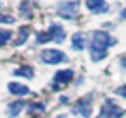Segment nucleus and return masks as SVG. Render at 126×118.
<instances>
[{
  "instance_id": "nucleus-1",
  "label": "nucleus",
  "mask_w": 126,
  "mask_h": 118,
  "mask_svg": "<svg viewBox=\"0 0 126 118\" xmlns=\"http://www.w3.org/2000/svg\"><path fill=\"white\" fill-rule=\"evenodd\" d=\"M116 39L106 31H94L90 38V58L92 62H101L107 57V48L114 46Z\"/></svg>"
},
{
  "instance_id": "nucleus-2",
  "label": "nucleus",
  "mask_w": 126,
  "mask_h": 118,
  "mask_svg": "<svg viewBox=\"0 0 126 118\" xmlns=\"http://www.w3.org/2000/svg\"><path fill=\"white\" fill-rule=\"evenodd\" d=\"M79 2H70V0H63L56 5V16H60L63 19H75L79 16Z\"/></svg>"
},
{
  "instance_id": "nucleus-3",
  "label": "nucleus",
  "mask_w": 126,
  "mask_h": 118,
  "mask_svg": "<svg viewBox=\"0 0 126 118\" xmlns=\"http://www.w3.org/2000/svg\"><path fill=\"white\" fill-rule=\"evenodd\" d=\"M123 115H125V110L123 108H119L114 101L106 99L102 108H101V111H99V115L95 118H121Z\"/></svg>"
},
{
  "instance_id": "nucleus-4",
  "label": "nucleus",
  "mask_w": 126,
  "mask_h": 118,
  "mask_svg": "<svg viewBox=\"0 0 126 118\" xmlns=\"http://www.w3.org/2000/svg\"><path fill=\"white\" fill-rule=\"evenodd\" d=\"M72 113L77 115V117L89 118L90 115H92V98H90V96L80 98L73 106H72Z\"/></svg>"
},
{
  "instance_id": "nucleus-5",
  "label": "nucleus",
  "mask_w": 126,
  "mask_h": 118,
  "mask_svg": "<svg viewBox=\"0 0 126 118\" xmlns=\"http://www.w3.org/2000/svg\"><path fill=\"white\" fill-rule=\"evenodd\" d=\"M41 62L48 63V65H56V63L66 62V55L63 53L62 50L48 48V50H43L41 51Z\"/></svg>"
},
{
  "instance_id": "nucleus-6",
  "label": "nucleus",
  "mask_w": 126,
  "mask_h": 118,
  "mask_svg": "<svg viewBox=\"0 0 126 118\" xmlns=\"http://www.w3.org/2000/svg\"><path fill=\"white\" fill-rule=\"evenodd\" d=\"M73 70L72 69H62V70H58L56 74H55V77H53V89H58L60 86H66L72 79H73Z\"/></svg>"
},
{
  "instance_id": "nucleus-7",
  "label": "nucleus",
  "mask_w": 126,
  "mask_h": 118,
  "mask_svg": "<svg viewBox=\"0 0 126 118\" xmlns=\"http://www.w3.org/2000/svg\"><path fill=\"white\" fill-rule=\"evenodd\" d=\"M48 33L51 34V39H53L55 43H63V41H65V36H66L63 26L62 24H56V22H51V24H49Z\"/></svg>"
},
{
  "instance_id": "nucleus-8",
  "label": "nucleus",
  "mask_w": 126,
  "mask_h": 118,
  "mask_svg": "<svg viewBox=\"0 0 126 118\" xmlns=\"http://www.w3.org/2000/svg\"><path fill=\"white\" fill-rule=\"evenodd\" d=\"M85 7L94 14H102L109 10V5L106 3V0H85Z\"/></svg>"
},
{
  "instance_id": "nucleus-9",
  "label": "nucleus",
  "mask_w": 126,
  "mask_h": 118,
  "mask_svg": "<svg viewBox=\"0 0 126 118\" xmlns=\"http://www.w3.org/2000/svg\"><path fill=\"white\" fill-rule=\"evenodd\" d=\"M87 46V38L84 33H75L72 36V48L75 51H84V48Z\"/></svg>"
},
{
  "instance_id": "nucleus-10",
  "label": "nucleus",
  "mask_w": 126,
  "mask_h": 118,
  "mask_svg": "<svg viewBox=\"0 0 126 118\" xmlns=\"http://www.w3.org/2000/svg\"><path fill=\"white\" fill-rule=\"evenodd\" d=\"M9 91L14 96H26V94H29V87L21 84V82H9Z\"/></svg>"
},
{
  "instance_id": "nucleus-11",
  "label": "nucleus",
  "mask_w": 126,
  "mask_h": 118,
  "mask_svg": "<svg viewBox=\"0 0 126 118\" xmlns=\"http://www.w3.org/2000/svg\"><path fill=\"white\" fill-rule=\"evenodd\" d=\"M24 106H26L24 101H14V103H10L9 104V117H17Z\"/></svg>"
},
{
  "instance_id": "nucleus-12",
  "label": "nucleus",
  "mask_w": 126,
  "mask_h": 118,
  "mask_svg": "<svg viewBox=\"0 0 126 118\" xmlns=\"http://www.w3.org/2000/svg\"><path fill=\"white\" fill-rule=\"evenodd\" d=\"M29 33H31V29H29L27 26H22L21 29H19V36L16 39V45H17V46L24 45V43L27 41V38H29Z\"/></svg>"
},
{
  "instance_id": "nucleus-13",
  "label": "nucleus",
  "mask_w": 126,
  "mask_h": 118,
  "mask_svg": "<svg viewBox=\"0 0 126 118\" xmlns=\"http://www.w3.org/2000/svg\"><path fill=\"white\" fill-rule=\"evenodd\" d=\"M14 75H21V77H26V79H32L34 77V70H32V67H21V69H17V70H14Z\"/></svg>"
},
{
  "instance_id": "nucleus-14",
  "label": "nucleus",
  "mask_w": 126,
  "mask_h": 118,
  "mask_svg": "<svg viewBox=\"0 0 126 118\" xmlns=\"http://www.w3.org/2000/svg\"><path fill=\"white\" fill-rule=\"evenodd\" d=\"M44 104L43 103H31V104H27V113H31V115H41L43 111H44Z\"/></svg>"
},
{
  "instance_id": "nucleus-15",
  "label": "nucleus",
  "mask_w": 126,
  "mask_h": 118,
  "mask_svg": "<svg viewBox=\"0 0 126 118\" xmlns=\"http://www.w3.org/2000/svg\"><path fill=\"white\" fill-rule=\"evenodd\" d=\"M49 41H53L51 39V34L46 31V33H38L36 34V43H39V45H43V43H49Z\"/></svg>"
},
{
  "instance_id": "nucleus-16",
  "label": "nucleus",
  "mask_w": 126,
  "mask_h": 118,
  "mask_svg": "<svg viewBox=\"0 0 126 118\" xmlns=\"http://www.w3.org/2000/svg\"><path fill=\"white\" fill-rule=\"evenodd\" d=\"M12 38V33L9 29H0V45H5L7 41H10Z\"/></svg>"
},
{
  "instance_id": "nucleus-17",
  "label": "nucleus",
  "mask_w": 126,
  "mask_h": 118,
  "mask_svg": "<svg viewBox=\"0 0 126 118\" xmlns=\"http://www.w3.org/2000/svg\"><path fill=\"white\" fill-rule=\"evenodd\" d=\"M19 10H21V16H22V17H31V9H29V3H27V2L21 3Z\"/></svg>"
},
{
  "instance_id": "nucleus-18",
  "label": "nucleus",
  "mask_w": 126,
  "mask_h": 118,
  "mask_svg": "<svg viewBox=\"0 0 126 118\" xmlns=\"http://www.w3.org/2000/svg\"><path fill=\"white\" fill-rule=\"evenodd\" d=\"M0 22H3V24H12V22H16V17H14V16L0 14Z\"/></svg>"
},
{
  "instance_id": "nucleus-19",
  "label": "nucleus",
  "mask_w": 126,
  "mask_h": 118,
  "mask_svg": "<svg viewBox=\"0 0 126 118\" xmlns=\"http://www.w3.org/2000/svg\"><path fill=\"white\" fill-rule=\"evenodd\" d=\"M116 94H118V96H121V98H126V84L116 89Z\"/></svg>"
},
{
  "instance_id": "nucleus-20",
  "label": "nucleus",
  "mask_w": 126,
  "mask_h": 118,
  "mask_svg": "<svg viewBox=\"0 0 126 118\" xmlns=\"http://www.w3.org/2000/svg\"><path fill=\"white\" fill-rule=\"evenodd\" d=\"M119 65H121L123 69H126V55H125V57H121V58H119Z\"/></svg>"
},
{
  "instance_id": "nucleus-21",
  "label": "nucleus",
  "mask_w": 126,
  "mask_h": 118,
  "mask_svg": "<svg viewBox=\"0 0 126 118\" xmlns=\"http://www.w3.org/2000/svg\"><path fill=\"white\" fill-rule=\"evenodd\" d=\"M60 103H62V104L68 103V98H66V96H62V98H60Z\"/></svg>"
},
{
  "instance_id": "nucleus-22",
  "label": "nucleus",
  "mask_w": 126,
  "mask_h": 118,
  "mask_svg": "<svg viewBox=\"0 0 126 118\" xmlns=\"http://www.w3.org/2000/svg\"><path fill=\"white\" fill-rule=\"evenodd\" d=\"M119 16H121V19H126V9L121 10V14H119Z\"/></svg>"
},
{
  "instance_id": "nucleus-23",
  "label": "nucleus",
  "mask_w": 126,
  "mask_h": 118,
  "mask_svg": "<svg viewBox=\"0 0 126 118\" xmlns=\"http://www.w3.org/2000/svg\"><path fill=\"white\" fill-rule=\"evenodd\" d=\"M0 7H2V3H0Z\"/></svg>"
}]
</instances>
